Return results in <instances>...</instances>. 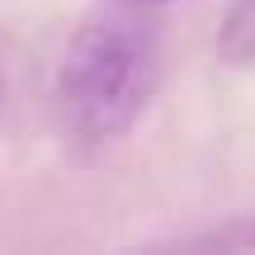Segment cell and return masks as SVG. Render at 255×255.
Masks as SVG:
<instances>
[{"mask_svg":"<svg viewBox=\"0 0 255 255\" xmlns=\"http://www.w3.org/2000/svg\"><path fill=\"white\" fill-rule=\"evenodd\" d=\"M161 85V43L137 5L95 9L57 66V119L81 151L123 142Z\"/></svg>","mask_w":255,"mask_h":255,"instance_id":"1","label":"cell"},{"mask_svg":"<svg viewBox=\"0 0 255 255\" xmlns=\"http://www.w3.org/2000/svg\"><path fill=\"white\" fill-rule=\"evenodd\" d=\"M218 57L227 66H255V0H232L218 28Z\"/></svg>","mask_w":255,"mask_h":255,"instance_id":"2","label":"cell"},{"mask_svg":"<svg viewBox=\"0 0 255 255\" xmlns=\"http://www.w3.org/2000/svg\"><path fill=\"white\" fill-rule=\"evenodd\" d=\"M180 246H189V251H255V208L227 218L213 232H199V237L180 241Z\"/></svg>","mask_w":255,"mask_h":255,"instance_id":"3","label":"cell"},{"mask_svg":"<svg viewBox=\"0 0 255 255\" xmlns=\"http://www.w3.org/2000/svg\"><path fill=\"white\" fill-rule=\"evenodd\" d=\"M123 5H137V9H151V5H175V0H123Z\"/></svg>","mask_w":255,"mask_h":255,"instance_id":"4","label":"cell"}]
</instances>
